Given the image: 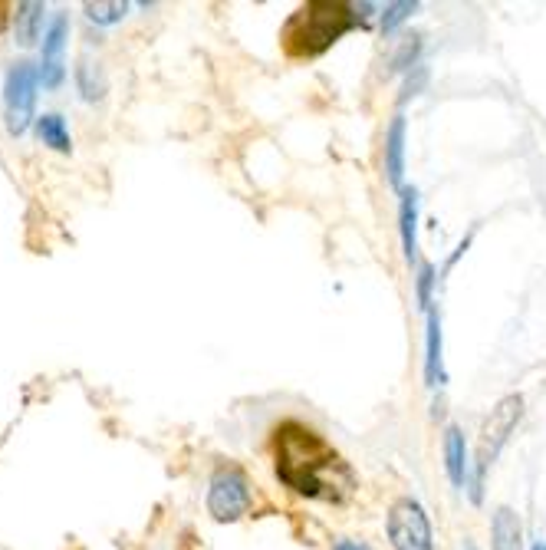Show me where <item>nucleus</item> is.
I'll list each match as a JSON object with an SVG mask.
<instances>
[{
  "label": "nucleus",
  "mask_w": 546,
  "mask_h": 550,
  "mask_svg": "<svg viewBox=\"0 0 546 550\" xmlns=\"http://www.w3.org/2000/svg\"><path fill=\"white\" fill-rule=\"evenodd\" d=\"M273 471L293 495L346 504L359 488L356 471L316 429L303 422H280L273 429Z\"/></svg>",
  "instance_id": "obj_1"
},
{
  "label": "nucleus",
  "mask_w": 546,
  "mask_h": 550,
  "mask_svg": "<svg viewBox=\"0 0 546 550\" xmlns=\"http://www.w3.org/2000/svg\"><path fill=\"white\" fill-rule=\"evenodd\" d=\"M356 7L346 0H306L280 30V47L290 60H316L333 50L346 33L359 24Z\"/></svg>",
  "instance_id": "obj_2"
},
{
  "label": "nucleus",
  "mask_w": 546,
  "mask_h": 550,
  "mask_svg": "<svg viewBox=\"0 0 546 550\" xmlns=\"http://www.w3.org/2000/svg\"><path fill=\"white\" fill-rule=\"evenodd\" d=\"M520 415H523V396H520V392H514V396H504L491 409V415H487V422L481 429V442H477V462H474V478H471V498H474V504H481L487 468L494 465V458L500 455V448H504L510 435H514Z\"/></svg>",
  "instance_id": "obj_3"
},
{
  "label": "nucleus",
  "mask_w": 546,
  "mask_h": 550,
  "mask_svg": "<svg viewBox=\"0 0 546 550\" xmlns=\"http://www.w3.org/2000/svg\"><path fill=\"white\" fill-rule=\"evenodd\" d=\"M254 504V491H250V478L237 465H221L211 475L208 485V514L221 524L241 521Z\"/></svg>",
  "instance_id": "obj_4"
},
{
  "label": "nucleus",
  "mask_w": 546,
  "mask_h": 550,
  "mask_svg": "<svg viewBox=\"0 0 546 550\" xmlns=\"http://www.w3.org/2000/svg\"><path fill=\"white\" fill-rule=\"evenodd\" d=\"M37 89H40V70L27 60L10 66L4 83V109H7V129L10 136H24L33 122L37 109Z\"/></svg>",
  "instance_id": "obj_5"
},
{
  "label": "nucleus",
  "mask_w": 546,
  "mask_h": 550,
  "mask_svg": "<svg viewBox=\"0 0 546 550\" xmlns=\"http://www.w3.org/2000/svg\"><path fill=\"white\" fill-rule=\"evenodd\" d=\"M389 541L395 550H435V531L425 508L415 498H398L389 511Z\"/></svg>",
  "instance_id": "obj_6"
},
{
  "label": "nucleus",
  "mask_w": 546,
  "mask_h": 550,
  "mask_svg": "<svg viewBox=\"0 0 546 550\" xmlns=\"http://www.w3.org/2000/svg\"><path fill=\"white\" fill-rule=\"evenodd\" d=\"M66 40H70V17L56 14L43 33V53H40V83L47 89L63 86L66 80Z\"/></svg>",
  "instance_id": "obj_7"
},
{
  "label": "nucleus",
  "mask_w": 546,
  "mask_h": 550,
  "mask_svg": "<svg viewBox=\"0 0 546 550\" xmlns=\"http://www.w3.org/2000/svg\"><path fill=\"white\" fill-rule=\"evenodd\" d=\"M385 178L395 192L405 188V116L398 112L385 132Z\"/></svg>",
  "instance_id": "obj_8"
},
{
  "label": "nucleus",
  "mask_w": 546,
  "mask_h": 550,
  "mask_svg": "<svg viewBox=\"0 0 546 550\" xmlns=\"http://www.w3.org/2000/svg\"><path fill=\"white\" fill-rule=\"evenodd\" d=\"M398 238H402L405 261L412 264L418 257V192L412 185L398 192Z\"/></svg>",
  "instance_id": "obj_9"
},
{
  "label": "nucleus",
  "mask_w": 546,
  "mask_h": 550,
  "mask_svg": "<svg viewBox=\"0 0 546 550\" xmlns=\"http://www.w3.org/2000/svg\"><path fill=\"white\" fill-rule=\"evenodd\" d=\"M425 386H445V356H441V317L438 310H428L425 327Z\"/></svg>",
  "instance_id": "obj_10"
},
{
  "label": "nucleus",
  "mask_w": 546,
  "mask_h": 550,
  "mask_svg": "<svg viewBox=\"0 0 546 550\" xmlns=\"http://www.w3.org/2000/svg\"><path fill=\"white\" fill-rule=\"evenodd\" d=\"M445 468L454 488H464V481L471 475L468 465V442H464V432L458 425H448L445 429Z\"/></svg>",
  "instance_id": "obj_11"
},
{
  "label": "nucleus",
  "mask_w": 546,
  "mask_h": 550,
  "mask_svg": "<svg viewBox=\"0 0 546 550\" xmlns=\"http://www.w3.org/2000/svg\"><path fill=\"white\" fill-rule=\"evenodd\" d=\"M491 550H523V524L514 508H497L491 521Z\"/></svg>",
  "instance_id": "obj_12"
},
{
  "label": "nucleus",
  "mask_w": 546,
  "mask_h": 550,
  "mask_svg": "<svg viewBox=\"0 0 546 550\" xmlns=\"http://www.w3.org/2000/svg\"><path fill=\"white\" fill-rule=\"evenodd\" d=\"M43 14H47V7L40 4V0H24V4H17V14H14V40L20 47H33V43L40 40L43 33Z\"/></svg>",
  "instance_id": "obj_13"
},
{
  "label": "nucleus",
  "mask_w": 546,
  "mask_h": 550,
  "mask_svg": "<svg viewBox=\"0 0 546 550\" xmlns=\"http://www.w3.org/2000/svg\"><path fill=\"white\" fill-rule=\"evenodd\" d=\"M76 89H79V96H83L86 103H99V99L106 96V89H109L102 66L89 60V56H83V60L76 63Z\"/></svg>",
  "instance_id": "obj_14"
},
{
  "label": "nucleus",
  "mask_w": 546,
  "mask_h": 550,
  "mask_svg": "<svg viewBox=\"0 0 546 550\" xmlns=\"http://www.w3.org/2000/svg\"><path fill=\"white\" fill-rule=\"evenodd\" d=\"M37 136L43 145H50L53 152H73V139L70 129H66V119L60 112H43L37 119Z\"/></svg>",
  "instance_id": "obj_15"
},
{
  "label": "nucleus",
  "mask_w": 546,
  "mask_h": 550,
  "mask_svg": "<svg viewBox=\"0 0 546 550\" xmlns=\"http://www.w3.org/2000/svg\"><path fill=\"white\" fill-rule=\"evenodd\" d=\"M83 10L96 27H112L129 14V4L125 0H96V4H83Z\"/></svg>",
  "instance_id": "obj_16"
},
{
  "label": "nucleus",
  "mask_w": 546,
  "mask_h": 550,
  "mask_svg": "<svg viewBox=\"0 0 546 550\" xmlns=\"http://www.w3.org/2000/svg\"><path fill=\"white\" fill-rule=\"evenodd\" d=\"M415 10H418L415 0H395V4H385V10H382V20H379L382 33H395L398 27L405 24L408 17L415 14Z\"/></svg>",
  "instance_id": "obj_17"
},
{
  "label": "nucleus",
  "mask_w": 546,
  "mask_h": 550,
  "mask_svg": "<svg viewBox=\"0 0 546 550\" xmlns=\"http://www.w3.org/2000/svg\"><path fill=\"white\" fill-rule=\"evenodd\" d=\"M435 284H438L435 267H431L428 261H422V264H418V274H415V290H418V307H422L425 313L435 310V307H431V290H435Z\"/></svg>",
  "instance_id": "obj_18"
},
{
  "label": "nucleus",
  "mask_w": 546,
  "mask_h": 550,
  "mask_svg": "<svg viewBox=\"0 0 546 550\" xmlns=\"http://www.w3.org/2000/svg\"><path fill=\"white\" fill-rule=\"evenodd\" d=\"M418 53H422V37H408L398 53L392 56V70L395 73H412L418 66Z\"/></svg>",
  "instance_id": "obj_19"
},
{
  "label": "nucleus",
  "mask_w": 546,
  "mask_h": 550,
  "mask_svg": "<svg viewBox=\"0 0 546 550\" xmlns=\"http://www.w3.org/2000/svg\"><path fill=\"white\" fill-rule=\"evenodd\" d=\"M425 83H428V70H425L422 63H418L415 70L408 73V80H405V89H402V103H408V99H415L418 93H422Z\"/></svg>",
  "instance_id": "obj_20"
},
{
  "label": "nucleus",
  "mask_w": 546,
  "mask_h": 550,
  "mask_svg": "<svg viewBox=\"0 0 546 550\" xmlns=\"http://www.w3.org/2000/svg\"><path fill=\"white\" fill-rule=\"evenodd\" d=\"M333 550H372L369 544H362V541H336Z\"/></svg>",
  "instance_id": "obj_21"
},
{
  "label": "nucleus",
  "mask_w": 546,
  "mask_h": 550,
  "mask_svg": "<svg viewBox=\"0 0 546 550\" xmlns=\"http://www.w3.org/2000/svg\"><path fill=\"white\" fill-rule=\"evenodd\" d=\"M530 550H546V544H543V541H537V544H533Z\"/></svg>",
  "instance_id": "obj_22"
},
{
  "label": "nucleus",
  "mask_w": 546,
  "mask_h": 550,
  "mask_svg": "<svg viewBox=\"0 0 546 550\" xmlns=\"http://www.w3.org/2000/svg\"><path fill=\"white\" fill-rule=\"evenodd\" d=\"M464 550H474V544H468V547H464Z\"/></svg>",
  "instance_id": "obj_23"
}]
</instances>
